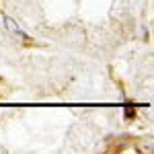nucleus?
Segmentation results:
<instances>
[{"mask_svg":"<svg viewBox=\"0 0 154 154\" xmlns=\"http://www.w3.org/2000/svg\"><path fill=\"white\" fill-rule=\"evenodd\" d=\"M4 25L8 27V31H12V33H17V35H21V37H25V31L19 27V25L14 23L12 19H8V17H4Z\"/></svg>","mask_w":154,"mask_h":154,"instance_id":"nucleus-1","label":"nucleus"},{"mask_svg":"<svg viewBox=\"0 0 154 154\" xmlns=\"http://www.w3.org/2000/svg\"><path fill=\"white\" fill-rule=\"evenodd\" d=\"M125 117H128V119H134V117H136L134 109H130V107H125Z\"/></svg>","mask_w":154,"mask_h":154,"instance_id":"nucleus-2","label":"nucleus"}]
</instances>
